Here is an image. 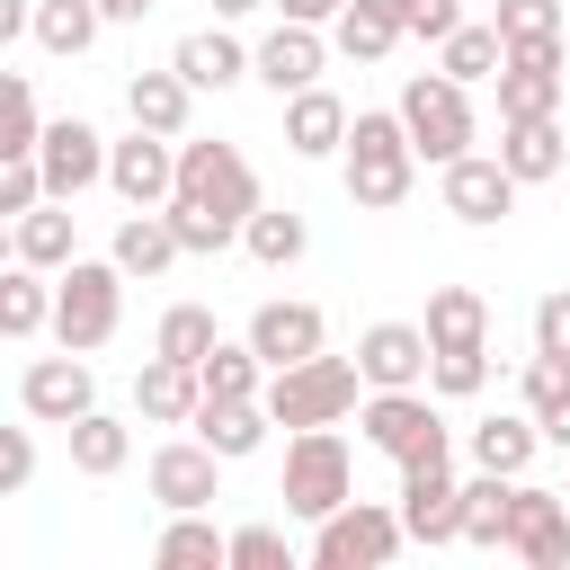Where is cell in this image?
Segmentation results:
<instances>
[{"label": "cell", "mask_w": 570, "mask_h": 570, "mask_svg": "<svg viewBox=\"0 0 570 570\" xmlns=\"http://www.w3.org/2000/svg\"><path fill=\"white\" fill-rule=\"evenodd\" d=\"M410 178H419V142H410L401 107H356V125H347V196L365 214H392L410 196Z\"/></svg>", "instance_id": "cell-1"}, {"label": "cell", "mask_w": 570, "mask_h": 570, "mask_svg": "<svg viewBox=\"0 0 570 570\" xmlns=\"http://www.w3.org/2000/svg\"><path fill=\"white\" fill-rule=\"evenodd\" d=\"M36 330H53V285H45V267L9 258V276H0V338H36Z\"/></svg>", "instance_id": "cell-31"}, {"label": "cell", "mask_w": 570, "mask_h": 570, "mask_svg": "<svg viewBox=\"0 0 570 570\" xmlns=\"http://www.w3.org/2000/svg\"><path fill=\"white\" fill-rule=\"evenodd\" d=\"M561 9H570V0H561Z\"/></svg>", "instance_id": "cell-54"}, {"label": "cell", "mask_w": 570, "mask_h": 570, "mask_svg": "<svg viewBox=\"0 0 570 570\" xmlns=\"http://www.w3.org/2000/svg\"><path fill=\"white\" fill-rule=\"evenodd\" d=\"M178 205L249 232V214H258V169L240 160V142H187V134H178Z\"/></svg>", "instance_id": "cell-4"}, {"label": "cell", "mask_w": 570, "mask_h": 570, "mask_svg": "<svg viewBox=\"0 0 570 570\" xmlns=\"http://www.w3.org/2000/svg\"><path fill=\"white\" fill-rule=\"evenodd\" d=\"M445 214L472 223V232L508 223V214H517V169H508L499 151H463V160H445Z\"/></svg>", "instance_id": "cell-15"}, {"label": "cell", "mask_w": 570, "mask_h": 570, "mask_svg": "<svg viewBox=\"0 0 570 570\" xmlns=\"http://www.w3.org/2000/svg\"><path fill=\"white\" fill-rule=\"evenodd\" d=\"M125 463H134V428H125V419H107V410L71 419V472L107 481V472H125Z\"/></svg>", "instance_id": "cell-34"}, {"label": "cell", "mask_w": 570, "mask_h": 570, "mask_svg": "<svg viewBox=\"0 0 570 570\" xmlns=\"http://www.w3.org/2000/svg\"><path fill=\"white\" fill-rule=\"evenodd\" d=\"M534 445H543V419H534V410H499V419H481V428L463 436L472 472H525Z\"/></svg>", "instance_id": "cell-24"}, {"label": "cell", "mask_w": 570, "mask_h": 570, "mask_svg": "<svg viewBox=\"0 0 570 570\" xmlns=\"http://www.w3.org/2000/svg\"><path fill=\"white\" fill-rule=\"evenodd\" d=\"M285 561H294V543L276 525H232V570H285Z\"/></svg>", "instance_id": "cell-44"}, {"label": "cell", "mask_w": 570, "mask_h": 570, "mask_svg": "<svg viewBox=\"0 0 570 570\" xmlns=\"http://www.w3.org/2000/svg\"><path fill=\"white\" fill-rule=\"evenodd\" d=\"M9 258L45 267V276H53V267H71V258H80V240H71V205H62V196H45L36 214H18V223H9Z\"/></svg>", "instance_id": "cell-27"}, {"label": "cell", "mask_w": 570, "mask_h": 570, "mask_svg": "<svg viewBox=\"0 0 570 570\" xmlns=\"http://www.w3.org/2000/svg\"><path fill=\"white\" fill-rule=\"evenodd\" d=\"M276 499H285V517H303V525H321L330 508H347V499H356V463H347V436H338V428H294Z\"/></svg>", "instance_id": "cell-3"}, {"label": "cell", "mask_w": 570, "mask_h": 570, "mask_svg": "<svg viewBox=\"0 0 570 570\" xmlns=\"http://www.w3.org/2000/svg\"><path fill=\"white\" fill-rule=\"evenodd\" d=\"M187 107H196V89H187V71H178V62H169V71H134V80H125V116H134V125H151V134H169V142L187 134Z\"/></svg>", "instance_id": "cell-26"}, {"label": "cell", "mask_w": 570, "mask_h": 570, "mask_svg": "<svg viewBox=\"0 0 570 570\" xmlns=\"http://www.w3.org/2000/svg\"><path fill=\"white\" fill-rule=\"evenodd\" d=\"M321 338H330L321 303H258V312H249V347L267 356V374H276V365H303V356H321Z\"/></svg>", "instance_id": "cell-20"}, {"label": "cell", "mask_w": 570, "mask_h": 570, "mask_svg": "<svg viewBox=\"0 0 570 570\" xmlns=\"http://www.w3.org/2000/svg\"><path fill=\"white\" fill-rule=\"evenodd\" d=\"M347 125H356V116H347V107H338L321 80L285 98V151H303V160H330V151H347Z\"/></svg>", "instance_id": "cell-22"}, {"label": "cell", "mask_w": 570, "mask_h": 570, "mask_svg": "<svg viewBox=\"0 0 570 570\" xmlns=\"http://www.w3.org/2000/svg\"><path fill=\"white\" fill-rule=\"evenodd\" d=\"M401 543H410L401 508H374V499H347V508H330L312 525V561L321 570H383Z\"/></svg>", "instance_id": "cell-8"}, {"label": "cell", "mask_w": 570, "mask_h": 570, "mask_svg": "<svg viewBox=\"0 0 570 570\" xmlns=\"http://www.w3.org/2000/svg\"><path fill=\"white\" fill-rule=\"evenodd\" d=\"M196 374H205V401H267V356L249 338H223Z\"/></svg>", "instance_id": "cell-33"}, {"label": "cell", "mask_w": 570, "mask_h": 570, "mask_svg": "<svg viewBox=\"0 0 570 570\" xmlns=\"http://www.w3.org/2000/svg\"><path fill=\"white\" fill-rule=\"evenodd\" d=\"M134 410H142L151 428H196V410H205V374L178 365V356H151V365L134 374Z\"/></svg>", "instance_id": "cell-21"}, {"label": "cell", "mask_w": 570, "mask_h": 570, "mask_svg": "<svg viewBox=\"0 0 570 570\" xmlns=\"http://www.w3.org/2000/svg\"><path fill=\"white\" fill-rule=\"evenodd\" d=\"M151 561H160V570H223V561H232V534H214L205 508H178V517L160 525Z\"/></svg>", "instance_id": "cell-30"}, {"label": "cell", "mask_w": 570, "mask_h": 570, "mask_svg": "<svg viewBox=\"0 0 570 570\" xmlns=\"http://www.w3.org/2000/svg\"><path fill=\"white\" fill-rule=\"evenodd\" d=\"M534 347H543V356H570V285H552V294L534 303Z\"/></svg>", "instance_id": "cell-48"}, {"label": "cell", "mask_w": 570, "mask_h": 570, "mask_svg": "<svg viewBox=\"0 0 570 570\" xmlns=\"http://www.w3.org/2000/svg\"><path fill=\"white\" fill-rule=\"evenodd\" d=\"M356 365H365V392H410V383H428V365H436L428 321H374V330L356 338Z\"/></svg>", "instance_id": "cell-16"}, {"label": "cell", "mask_w": 570, "mask_h": 570, "mask_svg": "<svg viewBox=\"0 0 570 570\" xmlns=\"http://www.w3.org/2000/svg\"><path fill=\"white\" fill-rule=\"evenodd\" d=\"M169 223H178L187 258H214V249H232V240H240L232 223H214V214H196V205H178V196H169Z\"/></svg>", "instance_id": "cell-45"}, {"label": "cell", "mask_w": 570, "mask_h": 570, "mask_svg": "<svg viewBox=\"0 0 570 570\" xmlns=\"http://www.w3.org/2000/svg\"><path fill=\"white\" fill-rule=\"evenodd\" d=\"M142 490H151L169 517H178V508H214V499H223V454H214L205 436H169V445H151Z\"/></svg>", "instance_id": "cell-11"}, {"label": "cell", "mask_w": 570, "mask_h": 570, "mask_svg": "<svg viewBox=\"0 0 570 570\" xmlns=\"http://www.w3.org/2000/svg\"><path fill=\"white\" fill-rule=\"evenodd\" d=\"M543 445H561V454H570V401H552V410H543Z\"/></svg>", "instance_id": "cell-52"}, {"label": "cell", "mask_w": 570, "mask_h": 570, "mask_svg": "<svg viewBox=\"0 0 570 570\" xmlns=\"http://www.w3.org/2000/svg\"><path fill=\"white\" fill-rule=\"evenodd\" d=\"M169 62L187 71V89H232V80H249V45H240L232 27H196V36H178Z\"/></svg>", "instance_id": "cell-25"}, {"label": "cell", "mask_w": 570, "mask_h": 570, "mask_svg": "<svg viewBox=\"0 0 570 570\" xmlns=\"http://www.w3.org/2000/svg\"><path fill=\"white\" fill-rule=\"evenodd\" d=\"M36 142H45L36 80H27V71H9V98H0V160H18V151H36Z\"/></svg>", "instance_id": "cell-40"}, {"label": "cell", "mask_w": 570, "mask_h": 570, "mask_svg": "<svg viewBox=\"0 0 570 570\" xmlns=\"http://www.w3.org/2000/svg\"><path fill=\"white\" fill-rule=\"evenodd\" d=\"M36 169H45V196H89L98 178H107V134L89 125V116H53L45 125V142H36Z\"/></svg>", "instance_id": "cell-13"}, {"label": "cell", "mask_w": 570, "mask_h": 570, "mask_svg": "<svg viewBox=\"0 0 570 570\" xmlns=\"http://www.w3.org/2000/svg\"><path fill=\"white\" fill-rule=\"evenodd\" d=\"M561 45H570V36H543V45H508V62H499V125H525V116H561V89H570V71H561Z\"/></svg>", "instance_id": "cell-9"}, {"label": "cell", "mask_w": 570, "mask_h": 570, "mask_svg": "<svg viewBox=\"0 0 570 570\" xmlns=\"http://www.w3.org/2000/svg\"><path fill=\"white\" fill-rule=\"evenodd\" d=\"M365 392V365L356 356H303V365H276L267 374V419L276 428H338Z\"/></svg>", "instance_id": "cell-2"}, {"label": "cell", "mask_w": 570, "mask_h": 570, "mask_svg": "<svg viewBox=\"0 0 570 570\" xmlns=\"http://www.w3.org/2000/svg\"><path fill=\"white\" fill-rule=\"evenodd\" d=\"M223 347V330H214V312L205 303H169L160 312V330H151V356H178V365H205Z\"/></svg>", "instance_id": "cell-37"}, {"label": "cell", "mask_w": 570, "mask_h": 570, "mask_svg": "<svg viewBox=\"0 0 570 570\" xmlns=\"http://www.w3.org/2000/svg\"><path fill=\"white\" fill-rule=\"evenodd\" d=\"M499 62H508V36H499V18H490V27H472V18H463V27L436 45V71H454L463 89H472V80H499Z\"/></svg>", "instance_id": "cell-35"}, {"label": "cell", "mask_w": 570, "mask_h": 570, "mask_svg": "<svg viewBox=\"0 0 570 570\" xmlns=\"http://www.w3.org/2000/svg\"><path fill=\"white\" fill-rule=\"evenodd\" d=\"M116 321H125V267L116 258H71L53 276V338L89 356V347L116 338Z\"/></svg>", "instance_id": "cell-5"}, {"label": "cell", "mask_w": 570, "mask_h": 570, "mask_svg": "<svg viewBox=\"0 0 570 570\" xmlns=\"http://www.w3.org/2000/svg\"><path fill=\"white\" fill-rule=\"evenodd\" d=\"M499 160L517 169V187H543V178H561V169H570V134H561V116L499 125Z\"/></svg>", "instance_id": "cell-23"}, {"label": "cell", "mask_w": 570, "mask_h": 570, "mask_svg": "<svg viewBox=\"0 0 570 570\" xmlns=\"http://www.w3.org/2000/svg\"><path fill=\"white\" fill-rule=\"evenodd\" d=\"M338 45L321 36V27H303V18H285V27H267L258 36V53H249V80H267L276 98H294V89H312L321 80V62H330Z\"/></svg>", "instance_id": "cell-17"}, {"label": "cell", "mask_w": 570, "mask_h": 570, "mask_svg": "<svg viewBox=\"0 0 570 570\" xmlns=\"http://www.w3.org/2000/svg\"><path fill=\"white\" fill-rule=\"evenodd\" d=\"M107 187L125 205H169L178 196V142L151 134V125H134L125 142H107Z\"/></svg>", "instance_id": "cell-14"}, {"label": "cell", "mask_w": 570, "mask_h": 570, "mask_svg": "<svg viewBox=\"0 0 570 570\" xmlns=\"http://www.w3.org/2000/svg\"><path fill=\"white\" fill-rule=\"evenodd\" d=\"M401 125H410V142H419V160H463L472 151V89L454 80V71H419V80H401Z\"/></svg>", "instance_id": "cell-7"}, {"label": "cell", "mask_w": 570, "mask_h": 570, "mask_svg": "<svg viewBox=\"0 0 570 570\" xmlns=\"http://www.w3.org/2000/svg\"><path fill=\"white\" fill-rule=\"evenodd\" d=\"M401 525H410V543H463V481H454V454L401 463Z\"/></svg>", "instance_id": "cell-12"}, {"label": "cell", "mask_w": 570, "mask_h": 570, "mask_svg": "<svg viewBox=\"0 0 570 570\" xmlns=\"http://www.w3.org/2000/svg\"><path fill=\"white\" fill-rule=\"evenodd\" d=\"M98 9H107V27H142L160 0H98Z\"/></svg>", "instance_id": "cell-51"}, {"label": "cell", "mask_w": 570, "mask_h": 570, "mask_svg": "<svg viewBox=\"0 0 570 570\" xmlns=\"http://www.w3.org/2000/svg\"><path fill=\"white\" fill-rule=\"evenodd\" d=\"M36 205H45V169H36V151L0 160V214L18 223V214H36Z\"/></svg>", "instance_id": "cell-43"}, {"label": "cell", "mask_w": 570, "mask_h": 570, "mask_svg": "<svg viewBox=\"0 0 570 570\" xmlns=\"http://www.w3.org/2000/svg\"><path fill=\"white\" fill-rule=\"evenodd\" d=\"M330 45H338L347 62H383V53L401 45V27H392V18H374L365 0H347V9L330 18Z\"/></svg>", "instance_id": "cell-39"}, {"label": "cell", "mask_w": 570, "mask_h": 570, "mask_svg": "<svg viewBox=\"0 0 570 570\" xmlns=\"http://www.w3.org/2000/svg\"><path fill=\"white\" fill-rule=\"evenodd\" d=\"M36 481V436L27 428H0V499H18Z\"/></svg>", "instance_id": "cell-47"}, {"label": "cell", "mask_w": 570, "mask_h": 570, "mask_svg": "<svg viewBox=\"0 0 570 570\" xmlns=\"http://www.w3.org/2000/svg\"><path fill=\"white\" fill-rule=\"evenodd\" d=\"M276 9H285V18H303V27H330L347 0H276Z\"/></svg>", "instance_id": "cell-50"}, {"label": "cell", "mask_w": 570, "mask_h": 570, "mask_svg": "<svg viewBox=\"0 0 570 570\" xmlns=\"http://www.w3.org/2000/svg\"><path fill=\"white\" fill-rule=\"evenodd\" d=\"M240 249H249L258 267H294V258L312 249V223H303L294 205H258V214H249V232H240Z\"/></svg>", "instance_id": "cell-36"}, {"label": "cell", "mask_w": 570, "mask_h": 570, "mask_svg": "<svg viewBox=\"0 0 570 570\" xmlns=\"http://www.w3.org/2000/svg\"><path fill=\"white\" fill-rule=\"evenodd\" d=\"M490 383V347H436V365H428V392H445V401H472Z\"/></svg>", "instance_id": "cell-41"}, {"label": "cell", "mask_w": 570, "mask_h": 570, "mask_svg": "<svg viewBox=\"0 0 570 570\" xmlns=\"http://www.w3.org/2000/svg\"><path fill=\"white\" fill-rule=\"evenodd\" d=\"M18 410H27V419H45V428L89 419V410H98V374H89V356H80V347L36 356V365L18 374Z\"/></svg>", "instance_id": "cell-10"}, {"label": "cell", "mask_w": 570, "mask_h": 570, "mask_svg": "<svg viewBox=\"0 0 570 570\" xmlns=\"http://www.w3.org/2000/svg\"><path fill=\"white\" fill-rule=\"evenodd\" d=\"M267 428H276V419H267V401H205V410H196V436H205L223 463L258 454V445H267Z\"/></svg>", "instance_id": "cell-29"}, {"label": "cell", "mask_w": 570, "mask_h": 570, "mask_svg": "<svg viewBox=\"0 0 570 570\" xmlns=\"http://www.w3.org/2000/svg\"><path fill=\"white\" fill-rule=\"evenodd\" d=\"M428 347H490V303L472 285H436L428 294Z\"/></svg>", "instance_id": "cell-32"}, {"label": "cell", "mask_w": 570, "mask_h": 570, "mask_svg": "<svg viewBox=\"0 0 570 570\" xmlns=\"http://www.w3.org/2000/svg\"><path fill=\"white\" fill-rule=\"evenodd\" d=\"M454 27H463V0H410V36L419 45H445Z\"/></svg>", "instance_id": "cell-49"}, {"label": "cell", "mask_w": 570, "mask_h": 570, "mask_svg": "<svg viewBox=\"0 0 570 570\" xmlns=\"http://www.w3.org/2000/svg\"><path fill=\"white\" fill-rule=\"evenodd\" d=\"M107 258H116L125 276H160V267H178V258H187V240H178L169 205H125V223H116Z\"/></svg>", "instance_id": "cell-19"}, {"label": "cell", "mask_w": 570, "mask_h": 570, "mask_svg": "<svg viewBox=\"0 0 570 570\" xmlns=\"http://www.w3.org/2000/svg\"><path fill=\"white\" fill-rule=\"evenodd\" d=\"M249 9H276V0H214V18H249Z\"/></svg>", "instance_id": "cell-53"}, {"label": "cell", "mask_w": 570, "mask_h": 570, "mask_svg": "<svg viewBox=\"0 0 570 570\" xmlns=\"http://www.w3.org/2000/svg\"><path fill=\"white\" fill-rule=\"evenodd\" d=\"M552 401H570V356H543V347H534V356H525V410L543 419Z\"/></svg>", "instance_id": "cell-46"}, {"label": "cell", "mask_w": 570, "mask_h": 570, "mask_svg": "<svg viewBox=\"0 0 570 570\" xmlns=\"http://www.w3.org/2000/svg\"><path fill=\"white\" fill-rule=\"evenodd\" d=\"M517 481H525V472H472V481H463V543H481V552H508Z\"/></svg>", "instance_id": "cell-28"}, {"label": "cell", "mask_w": 570, "mask_h": 570, "mask_svg": "<svg viewBox=\"0 0 570 570\" xmlns=\"http://www.w3.org/2000/svg\"><path fill=\"white\" fill-rule=\"evenodd\" d=\"M98 27H107L98 0H36V45H45V53H89Z\"/></svg>", "instance_id": "cell-38"}, {"label": "cell", "mask_w": 570, "mask_h": 570, "mask_svg": "<svg viewBox=\"0 0 570 570\" xmlns=\"http://www.w3.org/2000/svg\"><path fill=\"white\" fill-rule=\"evenodd\" d=\"M499 36H508V45H543V36H570V9H561V0H499Z\"/></svg>", "instance_id": "cell-42"}, {"label": "cell", "mask_w": 570, "mask_h": 570, "mask_svg": "<svg viewBox=\"0 0 570 570\" xmlns=\"http://www.w3.org/2000/svg\"><path fill=\"white\" fill-rule=\"evenodd\" d=\"M356 428H365V445L392 454V463H436V454H454L428 383H410V392H365V401H356Z\"/></svg>", "instance_id": "cell-6"}, {"label": "cell", "mask_w": 570, "mask_h": 570, "mask_svg": "<svg viewBox=\"0 0 570 570\" xmlns=\"http://www.w3.org/2000/svg\"><path fill=\"white\" fill-rule=\"evenodd\" d=\"M508 552H517L525 570H561V561H570V499H561V490H534V481H517Z\"/></svg>", "instance_id": "cell-18"}]
</instances>
